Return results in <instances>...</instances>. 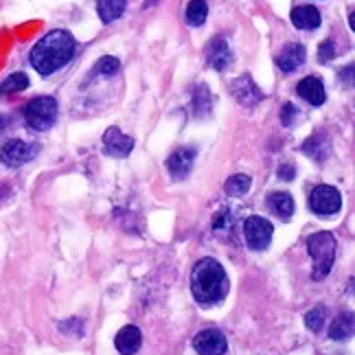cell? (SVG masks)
<instances>
[{"instance_id":"obj_2","label":"cell","mask_w":355,"mask_h":355,"mask_svg":"<svg viewBox=\"0 0 355 355\" xmlns=\"http://www.w3.org/2000/svg\"><path fill=\"white\" fill-rule=\"evenodd\" d=\"M191 292L200 305H217L228 294V276L221 263L213 257H204L191 272Z\"/></svg>"},{"instance_id":"obj_32","label":"cell","mask_w":355,"mask_h":355,"mask_svg":"<svg viewBox=\"0 0 355 355\" xmlns=\"http://www.w3.org/2000/svg\"><path fill=\"white\" fill-rule=\"evenodd\" d=\"M11 121V118L9 116H0V134H3V131L7 129V123Z\"/></svg>"},{"instance_id":"obj_27","label":"cell","mask_w":355,"mask_h":355,"mask_svg":"<svg viewBox=\"0 0 355 355\" xmlns=\"http://www.w3.org/2000/svg\"><path fill=\"white\" fill-rule=\"evenodd\" d=\"M318 149H327V145H325V143H320V136H318V134L311 136V138H307V140H305V145H302V152L309 154V156H313L316 161H322V156H320V152H318Z\"/></svg>"},{"instance_id":"obj_33","label":"cell","mask_w":355,"mask_h":355,"mask_svg":"<svg viewBox=\"0 0 355 355\" xmlns=\"http://www.w3.org/2000/svg\"><path fill=\"white\" fill-rule=\"evenodd\" d=\"M158 3V0H145V9H149V7H154Z\"/></svg>"},{"instance_id":"obj_11","label":"cell","mask_w":355,"mask_h":355,"mask_svg":"<svg viewBox=\"0 0 355 355\" xmlns=\"http://www.w3.org/2000/svg\"><path fill=\"white\" fill-rule=\"evenodd\" d=\"M206 62H208V66H213V69L219 71V73L228 69L230 62H233V53H230L226 37L215 35L206 44Z\"/></svg>"},{"instance_id":"obj_24","label":"cell","mask_w":355,"mask_h":355,"mask_svg":"<svg viewBox=\"0 0 355 355\" xmlns=\"http://www.w3.org/2000/svg\"><path fill=\"white\" fill-rule=\"evenodd\" d=\"M325 320H327V309H325L322 305L313 307V309H309V311L305 313V325H307L309 331H313V334L322 331Z\"/></svg>"},{"instance_id":"obj_10","label":"cell","mask_w":355,"mask_h":355,"mask_svg":"<svg viewBox=\"0 0 355 355\" xmlns=\"http://www.w3.org/2000/svg\"><path fill=\"white\" fill-rule=\"evenodd\" d=\"M103 147L114 158H127L134 149V138L123 134L118 127H108L103 134Z\"/></svg>"},{"instance_id":"obj_19","label":"cell","mask_w":355,"mask_h":355,"mask_svg":"<svg viewBox=\"0 0 355 355\" xmlns=\"http://www.w3.org/2000/svg\"><path fill=\"white\" fill-rule=\"evenodd\" d=\"M268 206H270L281 219H289V217L294 215V200H292V195L285 193V191L270 193V197H268Z\"/></svg>"},{"instance_id":"obj_29","label":"cell","mask_w":355,"mask_h":355,"mask_svg":"<svg viewBox=\"0 0 355 355\" xmlns=\"http://www.w3.org/2000/svg\"><path fill=\"white\" fill-rule=\"evenodd\" d=\"M60 331L64 334H71V336H82L84 334V325L79 318H73L69 322H60Z\"/></svg>"},{"instance_id":"obj_25","label":"cell","mask_w":355,"mask_h":355,"mask_svg":"<svg viewBox=\"0 0 355 355\" xmlns=\"http://www.w3.org/2000/svg\"><path fill=\"white\" fill-rule=\"evenodd\" d=\"M118 69H121V62H118L116 57H112V55H105V57H101L95 64L92 73H95V75H103V77H112V75L118 73Z\"/></svg>"},{"instance_id":"obj_8","label":"cell","mask_w":355,"mask_h":355,"mask_svg":"<svg viewBox=\"0 0 355 355\" xmlns=\"http://www.w3.org/2000/svg\"><path fill=\"white\" fill-rule=\"evenodd\" d=\"M230 95L235 97L237 103H242L244 108H253V105L263 101V92L259 90V86L253 82V77H250L248 73L239 75L230 84Z\"/></svg>"},{"instance_id":"obj_22","label":"cell","mask_w":355,"mask_h":355,"mask_svg":"<svg viewBox=\"0 0 355 355\" xmlns=\"http://www.w3.org/2000/svg\"><path fill=\"white\" fill-rule=\"evenodd\" d=\"M29 88V77L24 73H11L3 84H0V95L9 97V95H16V92H22Z\"/></svg>"},{"instance_id":"obj_23","label":"cell","mask_w":355,"mask_h":355,"mask_svg":"<svg viewBox=\"0 0 355 355\" xmlns=\"http://www.w3.org/2000/svg\"><path fill=\"white\" fill-rule=\"evenodd\" d=\"M250 184H253V182H250V178L246 174H237V176H230L226 180V184H224V191H226L228 195H244V193H248Z\"/></svg>"},{"instance_id":"obj_6","label":"cell","mask_w":355,"mask_h":355,"mask_svg":"<svg viewBox=\"0 0 355 355\" xmlns=\"http://www.w3.org/2000/svg\"><path fill=\"white\" fill-rule=\"evenodd\" d=\"M272 224L266 217L250 215L244 221V237L250 250H266L272 242Z\"/></svg>"},{"instance_id":"obj_4","label":"cell","mask_w":355,"mask_h":355,"mask_svg":"<svg viewBox=\"0 0 355 355\" xmlns=\"http://www.w3.org/2000/svg\"><path fill=\"white\" fill-rule=\"evenodd\" d=\"M24 121L35 131H46L57 121V101L53 97H35L24 105Z\"/></svg>"},{"instance_id":"obj_5","label":"cell","mask_w":355,"mask_h":355,"mask_svg":"<svg viewBox=\"0 0 355 355\" xmlns=\"http://www.w3.org/2000/svg\"><path fill=\"white\" fill-rule=\"evenodd\" d=\"M342 206V195L331 184H318L313 187L309 193V208L311 213L327 217V215H336Z\"/></svg>"},{"instance_id":"obj_26","label":"cell","mask_w":355,"mask_h":355,"mask_svg":"<svg viewBox=\"0 0 355 355\" xmlns=\"http://www.w3.org/2000/svg\"><path fill=\"white\" fill-rule=\"evenodd\" d=\"M213 228H215V233L217 235H221V237H226V233H230V213L228 210H219V213L215 215V219H213Z\"/></svg>"},{"instance_id":"obj_30","label":"cell","mask_w":355,"mask_h":355,"mask_svg":"<svg viewBox=\"0 0 355 355\" xmlns=\"http://www.w3.org/2000/svg\"><path fill=\"white\" fill-rule=\"evenodd\" d=\"M298 110H296V105L292 103H285L283 105V110H281V123L283 125H294V118H296Z\"/></svg>"},{"instance_id":"obj_18","label":"cell","mask_w":355,"mask_h":355,"mask_svg":"<svg viewBox=\"0 0 355 355\" xmlns=\"http://www.w3.org/2000/svg\"><path fill=\"white\" fill-rule=\"evenodd\" d=\"M127 0H97V13L103 24H112L123 16Z\"/></svg>"},{"instance_id":"obj_20","label":"cell","mask_w":355,"mask_h":355,"mask_svg":"<svg viewBox=\"0 0 355 355\" xmlns=\"http://www.w3.org/2000/svg\"><path fill=\"white\" fill-rule=\"evenodd\" d=\"M353 336V313H342L329 327V338L331 340H347Z\"/></svg>"},{"instance_id":"obj_9","label":"cell","mask_w":355,"mask_h":355,"mask_svg":"<svg viewBox=\"0 0 355 355\" xmlns=\"http://www.w3.org/2000/svg\"><path fill=\"white\" fill-rule=\"evenodd\" d=\"M193 349L200 355H224L228 349V342L219 329H204L193 338Z\"/></svg>"},{"instance_id":"obj_15","label":"cell","mask_w":355,"mask_h":355,"mask_svg":"<svg viewBox=\"0 0 355 355\" xmlns=\"http://www.w3.org/2000/svg\"><path fill=\"white\" fill-rule=\"evenodd\" d=\"M296 92L300 99H305L307 103L311 105H322L325 99H327V92H325V86L318 77H305L300 79V84L296 86Z\"/></svg>"},{"instance_id":"obj_16","label":"cell","mask_w":355,"mask_h":355,"mask_svg":"<svg viewBox=\"0 0 355 355\" xmlns=\"http://www.w3.org/2000/svg\"><path fill=\"white\" fill-rule=\"evenodd\" d=\"M320 11L313 5H300L292 9V24L300 31H311L320 26Z\"/></svg>"},{"instance_id":"obj_21","label":"cell","mask_w":355,"mask_h":355,"mask_svg":"<svg viewBox=\"0 0 355 355\" xmlns=\"http://www.w3.org/2000/svg\"><path fill=\"white\" fill-rule=\"evenodd\" d=\"M206 16H208L206 0H191L187 7V13H184V20H187V24H191V26H202L206 22Z\"/></svg>"},{"instance_id":"obj_28","label":"cell","mask_w":355,"mask_h":355,"mask_svg":"<svg viewBox=\"0 0 355 355\" xmlns=\"http://www.w3.org/2000/svg\"><path fill=\"white\" fill-rule=\"evenodd\" d=\"M334 57H336V44H334V39H327V42H322L320 48H318V62L327 64V62H331Z\"/></svg>"},{"instance_id":"obj_12","label":"cell","mask_w":355,"mask_h":355,"mask_svg":"<svg viewBox=\"0 0 355 355\" xmlns=\"http://www.w3.org/2000/svg\"><path fill=\"white\" fill-rule=\"evenodd\" d=\"M305 60H307L305 46L298 42H292V44H285L283 51L276 55V66H279L283 73H294L305 64Z\"/></svg>"},{"instance_id":"obj_1","label":"cell","mask_w":355,"mask_h":355,"mask_svg":"<svg viewBox=\"0 0 355 355\" xmlns=\"http://www.w3.org/2000/svg\"><path fill=\"white\" fill-rule=\"evenodd\" d=\"M75 37L64 31V29H55V31H48L39 42L33 46L31 51V66L42 75L48 77L55 71H60L62 66H66L73 55H75Z\"/></svg>"},{"instance_id":"obj_13","label":"cell","mask_w":355,"mask_h":355,"mask_svg":"<svg viewBox=\"0 0 355 355\" xmlns=\"http://www.w3.org/2000/svg\"><path fill=\"white\" fill-rule=\"evenodd\" d=\"M195 154H197L195 147H180V149H176L174 154L167 158L169 174L174 176L176 180H182L191 171L193 161H195Z\"/></svg>"},{"instance_id":"obj_14","label":"cell","mask_w":355,"mask_h":355,"mask_svg":"<svg viewBox=\"0 0 355 355\" xmlns=\"http://www.w3.org/2000/svg\"><path fill=\"white\" fill-rule=\"evenodd\" d=\"M114 345L116 351L121 355H134L138 353L140 345H143V336H140V329L134 325H125L121 331L114 336Z\"/></svg>"},{"instance_id":"obj_31","label":"cell","mask_w":355,"mask_h":355,"mask_svg":"<svg viewBox=\"0 0 355 355\" xmlns=\"http://www.w3.org/2000/svg\"><path fill=\"white\" fill-rule=\"evenodd\" d=\"M294 176H296V167H294V165L283 163V165L279 167V178H281V180H294Z\"/></svg>"},{"instance_id":"obj_17","label":"cell","mask_w":355,"mask_h":355,"mask_svg":"<svg viewBox=\"0 0 355 355\" xmlns=\"http://www.w3.org/2000/svg\"><path fill=\"white\" fill-rule=\"evenodd\" d=\"M210 108H213V97H210V90L208 86L200 84L193 88V95H191V110L197 118H204L210 114Z\"/></svg>"},{"instance_id":"obj_7","label":"cell","mask_w":355,"mask_h":355,"mask_svg":"<svg viewBox=\"0 0 355 355\" xmlns=\"http://www.w3.org/2000/svg\"><path fill=\"white\" fill-rule=\"evenodd\" d=\"M37 154V147L31 143H24L20 138L7 140L3 147H0V163L5 167H22L24 163H29L31 158Z\"/></svg>"},{"instance_id":"obj_3","label":"cell","mask_w":355,"mask_h":355,"mask_svg":"<svg viewBox=\"0 0 355 355\" xmlns=\"http://www.w3.org/2000/svg\"><path fill=\"white\" fill-rule=\"evenodd\" d=\"M307 250L313 259V272L311 279L320 281L331 272L334 261H336V239L331 233H313L307 239Z\"/></svg>"}]
</instances>
